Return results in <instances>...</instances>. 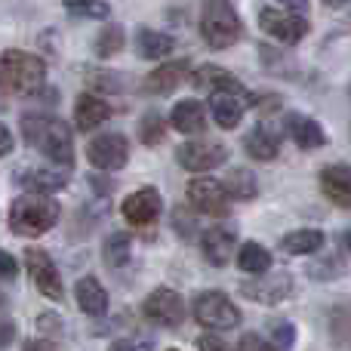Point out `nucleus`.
<instances>
[{
    "mask_svg": "<svg viewBox=\"0 0 351 351\" xmlns=\"http://www.w3.org/2000/svg\"><path fill=\"white\" fill-rule=\"evenodd\" d=\"M71 173L65 167H28V170H19L16 173V182L28 191H37V194H49V191H62L68 185Z\"/></svg>",
    "mask_w": 351,
    "mask_h": 351,
    "instance_id": "nucleus-16",
    "label": "nucleus"
},
{
    "mask_svg": "<svg viewBox=\"0 0 351 351\" xmlns=\"http://www.w3.org/2000/svg\"><path fill=\"white\" fill-rule=\"evenodd\" d=\"M348 243H351V237H348Z\"/></svg>",
    "mask_w": 351,
    "mask_h": 351,
    "instance_id": "nucleus-47",
    "label": "nucleus"
},
{
    "mask_svg": "<svg viewBox=\"0 0 351 351\" xmlns=\"http://www.w3.org/2000/svg\"><path fill=\"white\" fill-rule=\"evenodd\" d=\"M173 222H176V228L182 231V237H191L194 231H197V225H194V219H188V216H185V210H176Z\"/></svg>",
    "mask_w": 351,
    "mask_h": 351,
    "instance_id": "nucleus-39",
    "label": "nucleus"
},
{
    "mask_svg": "<svg viewBox=\"0 0 351 351\" xmlns=\"http://www.w3.org/2000/svg\"><path fill=\"white\" fill-rule=\"evenodd\" d=\"M167 136V123L164 117L158 114V111H148V114H142L139 121V139L145 142V145H160Z\"/></svg>",
    "mask_w": 351,
    "mask_h": 351,
    "instance_id": "nucleus-31",
    "label": "nucleus"
},
{
    "mask_svg": "<svg viewBox=\"0 0 351 351\" xmlns=\"http://www.w3.org/2000/svg\"><path fill=\"white\" fill-rule=\"evenodd\" d=\"M25 265H28V274L34 280V287L43 293L47 299H62V278L56 262L49 259V253L43 250H25Z\"/></svg>",
    "mask_w": 351,
    "mask_h": 351,
    "instance_id": "nucleus-12",
    "label": "nucleus"
},
{
    "mask_svg": "<svg viewBox=\"0 0 351 351\" xmlns=\"http://www.w3.org/2000/svg\"><path fill=\"white\" fill-rule=\"evenodd\" d=\"M86 80H90L93 90H108V93H123V84H127L123 77H117V74H111V71H102V74L90 71Z\"/></svg>",
    "mask_w": 351,
    "mask_h": 351,
    "instance_id": "nucleus-35",
    "label": "nucleus"
},
{
    "mask_svg": "<svg viewBox=\"0 0 351 351\" xmlns=\"http://www.w3.org/2000/svg\"><path fill=\"white\" fill-rule=\"evenodd\" d=\"M308 274L311 278H333V274H342V256L339 253H330L324 256L321 262H315V265H308Z\"/></svg>",
    "mask_w": 351,
    "mask_h": 351,
    "instance_id": "nucleus-34",
    "label": "nucleus"
},
{
    "mask_svg": "<svg viewBox=\"0 0 351 351\" xmlns=\"http://www.w3.org/2000/svg\"><path fill=\"white\" fill-rule=\"evenodd\" d=\"M59 222V204L49 194L25 191L10 206V231L19 237H40Z\"/></svg>",
    "mask_w": 351,
    "mask_h": 351,
    "instance_id": "nucleus-2",
    "label": "nucleus"
},
{
    "mask_svg": "<svg viewBox=\"0 0 351 351\" xmlns=\"http://www.w3.org/2000/svg\"><path fill=\"white\" fill-rule=\"evenodd\" d=\"M25 351H56V346L47 339H31L28 346H25Z\"/></svg>",
    "mask_w": 351,
    "mask_h": 351,
    "instance_id": "nucleus-44",
    "label": "nucleus"
},
{
    "mask_svg": "<svg viewBox=\"0 0 351 351\" xmlns=\"http://www.w3.org/2000/svg\"><path fill=\"white\" fill-rule=\"evenodd\" d=\"M243 148H247V154L253 160H274L280 154V139H278V133H274V130L262 121V123H256V127L247 133Z\"/></svg>",
    "mask_w": 351,
    "mask_h": 351,
    "instance_id": "nucleus-24",
    "label": "nucleus"
},
{
    "mask_svg": "<svg viewBox=\"0 0 351 351\" xmlns=\"http://www.w3.org/2000/svg\"><path fill=\"white\" fill-rule=\"evenodd\" d=\"M324 247V231L317 228H299L280 237V250L290 256H311Z\"/></svg>",
    "mask_w": 351,
    "mask_h": 351,
    "instance_id": "nucleus-26",
    "label": "nucleus"
},
{
    "mask_svg": "<svg viewBox=\"0 0 351 351\" xmlns=\"http://www.w3.org/2000/svg\"><path fill=\"white\" fill-rule=\"evenodd\" d=\"M271 342L280 351H290L296 346V327H293L290 321H274L271 324Z\"/></svg>",
    "mask_w": 351,
    "mask_h": 351,
    "instance_id": "nucleus-33",
    "label": "nucleus"
},
{
    "mask_svg": "<svg viewBox=\"0 0 351 351\" xmlns=\"http://www.w3.org/2000/svg\"><path fill=\"white\" fill-rule=\"evenodd\" d=\"M86 160L102 173L123 170L130 160V142L123 133H102L86 145Z\"/></svg>",
    "mask_w": 351,
    "mask_h": 351,
    "instance_id": "nucleus-7",
    "label": "nucleus"
},
{
    "mask_svg": "<svg viewBox=\"0 0 351 351\" xmlns=\"http://www.w3.org/2000/svg\"><path fill=\"white\" fill-rule=\"evenodd\" d=\"M250 105H256L253 93H210V114L222 130H234Z\"/></svg>",
    "mask_w": 351,
    "mask_h": 351,
    "instance_id": "nucleus-13",
    "label": "nucleus"
},
{
    "mask_svg": "<svg viewBox=\"0 0 351 351\" xmlns=\"http://www.w3.org/2000/svg\"><path fill=\"white\" fill-rule=\"evenodd\" d=\"M194 321L200 324L204 330H216V333H222V330H234L237 324H241V311H237V305L231 302L225 293H216V290H206L200 293L197 299H194Z\"/></svg>",
    "mask_w": 351,
    "mask_h": 351,
    "instance_id": "nucleus-5",
    "label": "nucleus"
},
{
    "mask_svg": "<svg viewBox=\"0 0 351 351\" xmlns=\"http://www.w3.org/2000/svg\"><path fill=\"white\" fill-rule=\"evenodd\" d=\"M12 333H16V324H12V321H0V346L12 342Z\"/></svg>",
    "mask_w": 351,
    "mask_h": 351,
    "instance_id": "nucleus-43",
    "label": "nucleus"
},
{
    "mask_svg": "<svg viewBox=\"0 0 351 351\" xmlns=\"http://www.w3.org/2000/svg\"><path fill=\"white\" fill-rule=\"evenodd\" d=\"M176 160H179L182 170L188 173H206L216 170L228 160V148L222 142H210V139H191L185 145L176 148Z\"/></svg>",
    "mask_w": 351,
    "mask_h": 351,
    "instance_id": "nucleus-6",
    "label": "nucleus"
},
{
    "mask_svg": "<svg viewBox=\"0 0 351 351\" xmlns=\"http://www.w3.org/2000/svg\"><path fill=\"white\" fill-rule=\"evenodd\" d=\"M237 351H278V348H274L268 339H262V336L247 333V336H241V346H237Z\"/></svg>",
    "mask_w": 351,
    "mask_h": 351,
    "instance_id": "nucleus-36",
    "label": "nucleus"
},
{
    "mask_svg": "<svg viewBox=\"0 0 351 351\" xmlns=\"http://www.w3.org/2000/svg\"><path fill=\"white\" fill-rule=\"evenodd\" d=\"M170 123L182 136H197V133H204V127H206V108L197 99H182V102L173 105Z\"/></svg>",
    "mask_w": 351,
    "mask_h": 351,
    "instance_id": "nucleus-21",
    "label": "nucleus"
},
{
    "mask_svg": "<svg viewBox=\"0 0 351 351\" xmlns=\"http://www.w3.org/2000/svg\"><path fill=\"white\" fill-rule=\"evenodd\" d=\"M241 296L259 305H280L287 296H293V278L290 271H274V274L265 271L253 280H243Z\"/></svg>",
    "mask_w": 351,
    "mask_h": 351,
    "instance_id": "nucleus-9",
    "label": "nucleus"
},
{
    "mask_svg": "<svg viewBox=\"0 0 351 351\" xmlns=\"http://www.w3.org/2000/svg\"><path fill=\"white\" fill-rule=\"evenodd\" d=\"M123 219H127L130 225H136V228H145V225H152L154 219L160 216V210H164V200H160V191L158 188H139V191H133L127 200H123Z\"/></svg>",
    "mask_w": 351,
    "mask_h": 351,
    "instance_id": "nucleus-14",
    "label": "nucleus"
},
{
    "mask_svg": "<svg viewBox=\"0 0 351 351\" xmlns=\"http://www.w3.org/2000/svg\"><path fill=\"white\" fill-rule=\"evenodd\" d=\"M19 274V262L6 250H0V280H12Z\"/></svg>",
    "mask_w": 351,
    "mask_h": 351,
    "instance_id": "nucleus-38",
    "label": "nucleus"
},
{
    "mask_svg": "<svg viewBox=\"0 0 351 351\" xmlns=\"http://www.w3.org/2000/svg\"><path fill=\"white\" fill-rule=\"evenodd\" d=\"M278 3H284L287 12H296V16H302L308 10V0H278Z\"/></svg>",
    "mask_w": 351,
    "mask_h": 351,
    "instance_id": "nucleus-42",
    "label": "nucleus"
},
{
    "mask_svg": "<svg viewBox=\"0 0 351 351\" xmlns=\"http://www.w3.org/2000/svg\"><path fill=\"white\" fill-rule=\"evenodd\" d=\"M324 6H330V10H339V6H346V3H351V0H321Z\"/></svg>",
    "mask_w": 351,
    "mask_h": 351,
    "instance_id": "nucleus-45",
    "label": "nucleus"
},
{
    "mask_svg": "<svg viewBox=\"0 0 351 351\" xmlns=\"http://www.w3.org/2000/svg\"><path fill=\"white\" fill-rule=\"evenodd\" d=\"M222 185L231 200H253L259 194V182H256L253 170H247V167H234V170L225 176Z\"/></svg>",
    "mask_w": 351,
    "mask_h": 351,
    "instance_id": "nucleus-27",
    "label": "nucleus"
},
{
    "mask_svg": "<svg viewBox=\"0 0 351 351\" xmlns=\"http://www.w3.org/2000/svg\"><path fill=\"white\" fill-rule=\"evenodd\" d=\"M321 191L342 210H351V167L330 164L321 170Z\"/></svg>",
    "mask_w": 351,
    "mask_h": 351,
    "instance_id": "nucleus-19",
    "label": "nucleus"
},
{
    "mask_svg": "<svg viewBox=\"0 0 351 351\" xmlns=\"http://www.w3.org/2000/svg\"><path fill=\"white\" fill-rule=\"evenodd\" d=\"M142 315L158 327H179L185 321V299L170 287H158L152 296L142 302Z\"/></svg>",
    "mask_w": 351,
    "mask_h": 351,
    "instance_id": "nucleus-10",
    "label": "nucleus"
},
{
    "mask_svg": "<svg viewBox=\"0 0 351 351\" xmlns=\"http://www.w3.org/2000/svg\"><path fill=\"white\" fill-rule=\"evenodd\" d=\"M191 84L206 93H247V86L234 74L216 65H200L197 71H191Z\"/></svg>",
    "mask_w": 351,
    "mask_h": 351,
    "instance_id": "nucleus-20",
    "label": "nucleus"
},
{
    "mask_svg": "<svg viewBox=\"0 0 351 351\" xmlns=\"http://www.w3.org/2000/svg\"><path fill=\"white\" fill-rule=\"evenodd\" d=\"M234 247H237V234L228 225H216V228L204 231V237H200V250H204L206 262L216 268L228 265L231 256H234Z\"/></svg>",
    "mask_w": 351,
    "mask_h": 351,
    "instance_id": "nucleus-17",
    "label": "nucleus"
},
{
    "mask_svg": "<svg viewBox=\"0 0 351 351\" xmlns=\"http://www.w3.org/2000/svg\"><path fill=\"white\" fill-rule=\"evenodd\" d=\"M237 268L247 274H265L268 268H271V253H268L262 243L250 241L237 250Z\"/></svg>",
    "mask_w": 351,
    "mask_h": 351,
    "instance_id": "nucleus-28",
    "label": "nucleus"
},
{
    "mask_svg": "<svg viewBox=\"0 0 351 351\" xmlns=\"http://www.w3.org/2000/svg\"><path fill=\"white\" fill-rule=\"evenodd\" d=\"M185 77H191V62L173 59V62H164V65L154 68L142 86H145V93H152V96H170Z\"/></svg>",
    "mask_w": 351,
    "mask_h": 351,
    "instance_id": "nucleus-15",
    "label": "nucleus"
},
{
    "mask_svg": "<svg viewBox=\"0 0 351 351\" xmlns=\"http://www.w3.org/2000/svg\"><path fill=\"white\" fill-rule=\"evenodd\" d=\"M108 351H154L152 346V339H117V342H111V348Z\"/></svg>",
    "mask_w": 351,
    "mask_h": 351,
    "instance_id": "nucleus-37",
    "label": "nucleus"
},
{
    "mask_svg": "<svg viewBox=\"0 0 351 351\" xmlns=\"http://www.w3.org/2000/svg\"><path fill=\"white\" fill-rule=\"evenodd\" d=\"M197 348H200V351H231L222 339H219V336H200V339H197Z\"/></svg>",
    "mask_w": 351,
    "mask_h": 351,
    "instance_id": "nucleus-40",
    "label": "nucleus"
},
{
    "mask_svg": "<svg viewBox=\"0 0 351 351\" xmlns=\"http://www.w3.org/2000/svg\"><path fill=\"white\" fill-rule=\"evenodd\" d=\"M259 28L265 31L268 37H274V40L287 43V47L299 43L305 34H308V22H305L302 16L287 12V10H271V6L259 10Z\"/></svg>",
    "mask_w": 351,
    "mask_h": 351,
    "instance_id": "nucleus-11",
    "label": "nucleus"
},
{
    "mask_svg": "<svg viewBox=\"0 0 351 351\" xmlns=\"http://www.w3.org/2000/svg\"><path fill=\"white\" fill-rule=\"evenodd\" d=\"M188 204L197 213H204V216H216V219L228 216L231 210V197L225 191V185L216 179H206V176L188 182Z\"/></svg>",
    "mask_w": 351,
    "mask_h": 351,
    "instance_id": "nucleus-8",
    "label": "nucleus"
},
{
    "mask_svg": "<svg viewBox=\"0 0 351 351\" xmlns=\"http://www.w3.org/2000/svg\"><path fill=\"white\" fill-rule=\"evenodd\" d=\"M170 351H179V348H170Z\"/></svg>",
    "mask_w": 351,
    "mask_h": 351,
    "instance_id": "nucleus-46",
    "label": "nucleus"
},
{
    "mask_svg": "<svg viewBox=\"0 0 351 351\" xmlns=\"http://www.w3.org/2000/svg\"><path fill=\"white\" fill-rule=\"evenodd\" d=\"M43 77H47V65L34 53H22V49L0 53V90L3 93L28 96V93L40 90Z\"/></svg>",
    "mask_w": 351,
    "mask_h": 351,
    "instance_id": "nucleus-3",
    "label": "nucleus"
},
{
    "mask_svg": "<svg viewBox=\"0 0 351 351\" xmlns=\"http://www.w3.org/2000/svg\"><path fill=\"white\" fill-rule=\"evenodd\" d=\"M241 16L231 6V0H204V6H200V34H204L206 47L228 49L241 37Z\"/></svg>",
    "mask_w": 351,
    "mask_h": 351,
    "instance_id": "nucleus-4",
    "label": "nucleus"
},
{
    "mask_svg": "<svg viewBox=\"0 0 351 351\" xmlns=\"http://www.w3.org/2000/svg\"><path fill=\"white\" fill-rule=\"evenodd\" d=\"M65 10L80 19H108L111 6L105 0H65Z\"/></svg>",
    "mask_w": 351,
    "mask_h": 351,
    "instance_id": "nucleus-32",
    "label": "nucleus"
},
{
    "mask_svg": "<svg viewBox=\"0 0 351 351\" xmlns=\"http://www.w3.org/2000/svg\"><path fill=\"white\" fill-rule=\"evenodd\" d=\"M10 152H12V133L6 123H0V158H6Z\"/></svg>",
    "mask_w": 351,
    "mask_h": 351,
    "instance_id": "nucleus-41",
    "label": "nucleus"
},
{
    "mask_svg": "<svg viewBox=\"0 0 351 351\" xmlns=\"http://www.w3.org/2000/svg\"><path fill=\"white\" fill-rule=\"evenodd\" d=\"M123 40H127V34H123L121 25H108L96 37V56L99 59H111V56H117L123 49Z\"/></svg>",
    "mask_w": 351,
    "mask_h": 351,
    "instance_id": "nucleus-30",
    "label": "nucleus"
},
{
    "mask_svg": "<svg viewBox=\"0 0 351 351\" xmlns=\"http://www.w3.org/2000/svg\"><path fill=\"white\" fill-rule=\"evenodd\" d=\"M74 296H77V305L84 315H90V317L108 315V290L96 278H80L77 287H74Z\"/></svg>",
    "mask_w": 351,
    "mask_h": 351,
    "instance_id": "nucleus-23",
    "label": "nucleus"
},
{
    "mask_svg": "<svg viewBox=\"0 0 351 351\" xmlns=\"http://www.w3.org/2000/svg\"><path fill=\"white\" fill-rule=\"evenodd\" d=\"M176 40L170 34H164V31H152V28H142L139 34H136V49H139L142 59L148 62H160L167 59V56L173 53Z\"/></svg>",
    "mask_w": 351,
    "mask_h": 351,
    "instance_id": "nucleus-25",
    "label": "nucleus"
},
{
    "mask_svg": "<svg viewBox=\"0 0 351 351\" xmlns=\"http://www.w3.org/2000/svg\"><path fill=\"white\" fill-rule=\"evenodd\" d=\"M284 127H287V133H290V139L296 142L299 148H305V152L327 145V130H324L315 117L302 114V111H290L287 121H284Z\"/></svg>",
    "mask_w": 351,
    "mask_h": 351,
    "instance_id": "nucleus-18",
    "label": "nucleus"
},
{
    "mask_svg": "<svg viewBox=\"0 0 351 351\" xmlns=\"http://www.w3.org/2000/svg\"><path fill=\"white\" fill-rule=\"evenodd\" d=\"M111 117V105L105 99H99L96 93H80L74 102V123L77 130H96L99 123H105Z\"/></svg>",
    "mask_w": 351,
    "mask_h": 351,
    "instance_id": "nucleus-22",
    "label": "nucleus"
},
{
    "mask_svg": "<svg viewBox=\"0 0 351 351\" xmlns=\"http://www.w3.org/2000/svg\"><path fill=\"white\" fill-rule=\"evenodd\" d=\"M22 136L34 152H40L49 164L56 167H71L74 164V139L71 127L59 117L49 114H25L22 117Z\"/></svg>",
    "mask_w": 351,
    "mask_h": 351,
    "instance_id": "nucleus-1",
    "label": "nucleus"
},
{
    "mask_svg": "<svg viewBox=\"0 0 351 351\" xmlns=\"http://www.w3.org/2000/svg\"><path fill=\"white\" fill-rule=\"evenodd\" d=\"M102 256L111 268H123L130 262V234L123 231H114L111 237H105L102 243Z\"/></svg>",
    "mask_w": 351,
    "mask_h": 351,
    "instance_id": "nucleus-29",
    "label": "nucleus"
}]
</instances>
